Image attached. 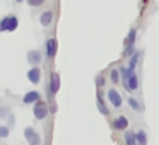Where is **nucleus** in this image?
<instances>
[{
  "label": "nucleus",
  "mask_w": 159,
  "mask_h": 145,
  "mask_svg": "<svg viewBox=\"0 0 159 145\" xmlns=\"http://www.w3.org/2000/svg\"><path fill=\"white\" fill-rule=\"evenodd\" d=\"M17 24L19 21L16 15H7L0 22V31H14V29H17Z\"/></svg>",
  "instance_id": "f257e3e1"
},
{
  "label": "nucleus",
  "mask_w": 159,
  "mask_h": 145,
  "mask_svg": "<svg viewBox=\"0 0 159 145\" xmlns=\"http://www.w3.org/2000/svg\"><path fill=\"white\" fill-rule=\"evenodd\" d=\"M108 101H110V104L113 108H121V104H123V99H121V96H120V92H118V90H115V89H110L108 90Z\"/></svg>",
  "instance_id": "f03ea898"
},
{
  "label": "nucleus",
  "mask_w": 159,
  "mask_h": 145,
  "mask_svg": "<svg viewBox=\"0 0 159 145\" xmlns=\"http://www.w3.org/2000/svg\"><path fill=\"white\" fill-rule=\"evenodd\" d=\"M46 114H48V108H46V104L41 103V101H36V104H34V116L38 118V120H43V118H46Z\"/></svg>",
  "instance_id": "7ed1b4c3"
},
{
  "label": "nucleus",
  "mask_w": 159,
  "mask_h": 145,
  "mask_svg": "<svg viewBox=\"0 0 159 145\" xmlns=\"http://www.w3.org/2000/svg\"><path fill=\"white\" fill-rule=\"evenodd\" d=\"M113 128L115 130H118V131H123V130H127L128 128V118L127 116H116L113 120Z\"/></svg>",
  "instance_id": "20e7f679"
},
{
  "label": "nucleus",
  "mask_w": 159,
  "mask_h": 145,
  "mask_svg": "<svg viewBox=\"0 0 159 145\" xmlns=\"http://www.w3.org/2000/svg\"><path fill=\"white\" fill-rule=\"evenodd\" d=\"M123 86H125V89H127L128 92H134V90H137V87H139V75L132 72V75L128 77V80L123 84Z\"/></svg>",
  "instance_id": "39448f33"
},
{
  "label": "nucleus",
  "mask_w": 159,
  "mask_h": 145,
  "mask_svg": "<svg viewBox=\"0 0 159 145\" xmlns=\"http://www.w3.org/2000/svg\"><path fill=\"white\" fill-rule=\"evenodd\" d=\"M24 137H26V140H28L31 145H39V137H38V133H36L33 128H26Z\"/></svg>",
  "instance_id": "423d86ee"
},
{
  "label": "nucleus",
  "mask_w": 159,
  "mask_h": 145,
  "mask_svg": "<svg viewBox=\"0 0 159 145\" xmlns=\"http://www.w3.org/2000/svg\"><path fill=\"white\" fill-rule=\"evenodd\" d=\"M60 89V75L58 73H52L50 79V94H57Z\"/></svg>",
  "instance_id": "0eeeda50"
},
{
  "label": "nucleus",
  "mask_w": 159,
  "mask_h": 145,
  "mask_svg": "<svg viewBox=\"0 0 159 145\" xmlns=\"http://www.w3.org/2000/svg\"><path fill=\"white\" fill-rule=\"evenodd\" d=\"M46 55H48L50 58H53V56L57 55V39L55 38H50L48 41H46Z\"/></svg>",
  "instance_id": "6e6552de"
},
{
  "label": "nucleus",
  "mask_w": 159,
  "mask_h": 145,
  "mask_svg": "<svg viewBox=\"0 0 159 145\" xmlns=\"http://www.w3.org/2000/svg\"><path fill=\"white\" fill-rule=\"evenodd\" d=\"M28 79H29V82H33V84H38L39 82V79H41V70L38 68V67H34V68H31L28 72Z\"/></svg>",
  "instance_id": "1a4fd4ad"
},
{
  "label": "nucleus",
  "mask_w": 159,
  "mask_h": 145,
  "mask_svg": "<svg viewBox=\"0 0 159 145\" xmlns=\"http://www.w3.org/2000/svg\"><path fill=\"white\" fill-rule=\"evenodd\" d=\"M135 39H137V29H135V28H132L130 31H128L127 39H125V48H134Z\"/></svg>",
  "instance_id": "9d476101"
},
{
  "label": "nucleus",
  "mask_w": 159,
  "mask_h": 145,
  "mask_svg": "<svg viewBox=\"0 0 159 145\" xmlns=\"http://www.w3.org/2000/svg\"><path fill=\"white\" fill-rule=\"evenodd\" d=\"M36 101H39V94L36 92V90H31V92H28V94L24 96V103H26V104L36 103Z\"/></svg>",
  "instance_id": "9b49d317"
},
{
  "label": "nucleus",
  "mask_w": 159,
  "mask_h": 145,
  "mask_svg": "<svg viewBox=\"0 0 159 145\" xmlns=\"http://www.w3.org/2000/svg\"><path fill=\"white\" fill-rule=\"evenodd\" d=\"M52 19H53V14L50 11H46V12H43V14H41L39 22H41L43 26H50V24H52Z\"/></svg>",
  "instance_id": "f8f14e48"
},
{
  "label": "nucleus",
  "mask_w": 159,
  "mask_h": 145,
  "mask_svg": "<svg viewBox=\"0 0 159 145\" xmlns=\"http://www.w3.org/2000/svg\"><path fill=\"white\" fill-rule=\"evenodd\" d=\"M98 109H99V113L104 114V116H108V114H110V109L106 108V104H104L103 97H101L99 94H98Z\"/></svg>",
  "instance_id": "ddd939ff"
},
{
  "label": "nucleus",
  "mask_w": 159,
  "mask_h": 145,
  "mask_svg": "<svg viewBox=\"0 0 159 145\" xmlns=\"http://www.w3.org/2000/svg\"><path fill=\"white\" fill-rule=\"evenodd\" d=\"M125 142H127V145H135L137 143L135 131H125Z\"/></svg>",
  "instance_id": "4468645a"
},
{
  "label": "nucleus",
  "mask_w": 159,
  "mask_h": 145,
  "mask_svg": "<svg viewBox=\"0 0 159 145\" xmlns=\"http://www.w3.org/2000/svg\"><path fill=\"white\" fill-rule=\"evenodd\" d=\"M135 137H137V143H140V145L147 143V135H145L144 130H137L135 131Z\"/></svg>",
  "instance_id": "2eb2a0df"
},
{
  "label": "nucleus",
  "mask_w": 159,
  "mask_h": 145,
  "mask_svg": "<svg viewBox=\"0 0 159 145\" xmlns=\"http://www.w3.org/2000/svg\"><path fill=\"white\" fill-rule=\"evenodd\" d=\"M28 60H29V63L36 65V63H39V60H41V55H39V51H29Z\"/></svg>",
  "instance_id": "dca6fc26"
},
{
  "label": "nucleus",
  "mask_w": 159,
  "mask_h": 145,
  "mask_svg": "<svg viewBox=\"0 0 159 145\" xmlns=\"http://www.w3.org/2000/svg\"><path fill=\"white\" fill-rule=\"evenodd\" d=\"M139 58H140V53H139V51H135L134 55H130V62H128V67H130L132 70H135V67H137V63H139Z\"/></svg>",
  "instance_id": "f3484780"
},
{
  "label": "nucleus",
  "mask_w": 159,
  "mask_h": 145,
  "mask_svg": "<svg viewBox=\"0 0 159 145\" xmlns=\"http://www.w3.org/2000/svg\"><path fill=\"white\" fill-rule=\"evenodd\" d=\"M127 103H128V106H130L134 111H140V109H142V106L139 104V101H135L134 97H130V99H128Z\"/></svg>",
  "instance_id": "a211bd4d"
},
{
  "label": "nucleus",
  "mask_w": 159,
  "mask_h": 145,
  "mask_svg": "<svg viewBox=\"0 0 159 145\" xmlns=\"http://www.w3.org/2000/svg\"><path fill=\"white\" fill-rule=\"evenodd\" d=\"M120 70H116V68H113V70H111V73H110V79L111 80H113V84H116L118 82V80H120Z\"/></svg>",
  "instance_id": "6ab92c4d"
},
{
  "label": "nucleus",
  "mask_w": 159,
  "mask_h": 145,
  "mask_svg": "<svg viewBox=\"0 0 159 145\" xmlns=\"http://www.w3.org/2000/svg\"><path fill=\"white\" fill-rule=\"evenodd\" d=\"M28 4L31 5V7H39V5L45 4V0H28Z\"/></svg>",
  "instance_id": "aec40b11"
},
{
  "label": "nucleus",
  "mask_w": 159,
  "mask_h": 145,
  "mask_svg": "<svg viewBox=\"0 0 159 145\" xmlns=\"http://www.w3.org/2000/svg\"><path fill=\"white\" fill-rule=\"evenodd\" d=\"M9 135V130L5 126H0V137H7Z\"/></svg>",
  "instance_id": "412c9836"
},
{
  "label": "nucleus",
  "mask_w": 159,
  "mask_h": 145,
  "mask_svg": "<svg viewBox=\"0 0 159 145\" xmlns=\"http://www.w3.org/2000/svg\"><path fill=\"white\" fill-rule=\"evenodd\" d=\"M98 84H99V86H104V79H103V77H99V79H98Z\"/></svg>",
  "instance_id": "4be33fe9"
},
{
  "label": "nucleus",
  "mask_w": 159,
  "mask_h": 145,
  "mask_svg": "<svg viewBox=\"0 0 159 145\" xmlns=\"http://www.w3.org/2000/svg\"><path fill=\"white\" fill-rule=\"evenodd\" d=\"M17 2H22V0H17Z\"/></svg>",
  "instance_id": "5701e85b"
}]
</instances>
